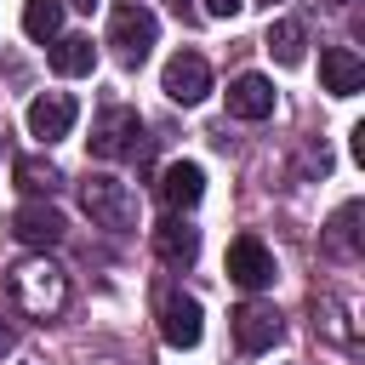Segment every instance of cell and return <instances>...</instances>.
Returning <instances> with one entry per match:
<instances>
[{
  "instance_id": "cell-18",
  "label": "cell",
  "mask_w": 365,
  "mask_h": 365,
  "mask_svg": "<svg viewBox=\"0 0 365 365\" xmlns=\"http://www.w3.org/2000/svg\"><path fill=\"white\" fill-rule=\"evenodd\" d=\"M23 34L51 46L63 34V0H23Z\"/></svg>"
},
{
  "instance_id": "cell-6",
  "label": "cell",
  "mask_w": 365,
  "mask_h": 365,
  "mask_svg": "<svg viewBox=\"0 0 365 365\" xmlns=\"http://www.w3.org/2000/svg\"><path fill=\"white\" fill-rule=\"evenodd\" d=\"M228 279L240 291H268L274 285V251L257 240V234H240L228 245Z\"/></svg>"
},
{
  "instance_id": "cell-2",
  "label": "cell",
  "mask_w": 365,
  "mask_h": 365,
  "mask_svg": "<svg viewBox=\"0 0 365 365\" xmlns=\"http://www.w3.org/2000/svg\"><path fill=\"white\" fill-rule=\"evenodd\" d=\"M80 205H86V217H91L97 228H114V234H131V228H137V194H131L120 177H108V171H86Z\"/></svg>"
},
{
  "instance_id": "cell-15",
  "label": "cell",
  "mask_w": 365,
  "mask_h": 365,
  "mask_svg": "<svg viewBox=\"0 0 365 365\" xmlns=\"http://www.w3.org/2000/svg\"><path fill=\"white\" fill-rule=\"evenodd\" d=\"M11 177H17V188H23L29 200H51V194L63 188V171H57L51 160H40V154H23V160L11 165Z\"/></svg>"
},
{
  "instance_id": "cell-24",
  "label": "cell",
  "mask_w": 365,
  "mask_h": 365,
  "mask_svg": "<svg viewBox=\"0 0 365 365\" xmlns=\"http://www.w3.org/2000/svg\"><path fill=\"white\" fill-rule=\"evenodd\" d=\"M336 6H348V0H336Z\"/></svg>"
},
{
  "instance_id": "cell-20",
  "label": "cell",
  "mask_w": 365,
  "mask_h": 365,
  "mask_svg": "<svg viewBox=\"0 0 365 365\" xmlns=\"http://www.w3.org/2000/svg\"><path fill=\"white\" fill-rule=\"evenodd\" d=\"M245 0H205V17H240Z\"/></svg>"
},
{
  "instance_id": "cell-9",
  "label": "cell",
  "mask_w": 365,
  "mask_h": 365,
  "mask_svg": "<svg viewBox=\"0 0 365 365\" xmlns=\"http://www.w3.org/2000/svg\"><path fill=\"white\" fill-rule=\"evenodd\" d=\"M11 234H17L29 251H51V245H63L68 222H63V211H51L46 200H29V205L11 217Z\"/></svg>"
},
{
  "instance_id": "cell-19",
  "label": "cell",
  "mask_w": 365,
  "mask_h": 365,
  "mask_svg": "<svg viewBox=\"0 0 365 365\" xmlns=\"http://www.w3.org/2000/svg\"><path fill=\"white\" fill-rule=\"evenodd\" d=\"M325 251H331V257H354V251H359V200H348V205L331 217V228H325Z\"/></svg>"
},
{
  "instance_id": "cell-7",
  "label": "cell",
  "mask_w": 365,
  "mask_h": 365,
  "mask_svg": "<svg viewBox=\"0 0 365 365\" xmlns=\"http://www.w3.org/2000/svg\"><path fill=\"white\" fill-rule=\"evenodd\" d=\"M228 325H234L240 354H262V348H274V342H279V331H285L274 302H240V308L228 314Z\"/></svg>"
},
{
  "instance_id": "cell-5",
  "label": "cell",
  "mask_w": 365,
  "mask_h": 365,
  "mask_svg": "<svg viewBox=\"0 0 365 365\" xmlns=\"http://www.w3.org/2000/svg\"><path fill=\"white\" fill-rule=\"evenodd\" d=\"M137 137H143V120H137V108H103L97 120H91V154L97 160H120V154H131L137 148Z\"/></svg>"
},
{
  "instance_id": "cell-14",
  "label": "cell",
  "mask_w": 365,
  "mask_h": 365,
  "mask_svg": "<svg viewBox=\"0 0 365 365\" xmlns=\"http://www.w3.org/2000/svg\"><path fill=\"white\" fill-rule=\"evenodd\" d=\"M228 114L234 120H268L274 114V80L268 74H240L228 86Z\"/></svg>"
},
{
  "instance_id": "cell-25",
  "label": "cell",
  "mask_w": 365,
  "mask_h": 365,
  "mask_svg": "<svg viewBox=\"0 0 365 365\" xmlns=\"http://www.w3.org/2000/svg\"><path fill=\"white\" fill-rule=\"evenodd\" d=\"M268 6H274V0H268Z\"/></svg>"
},
{
  "instance_id": "cell-8",
  "label": "cell",
  "mask_w": 365,
  "mask_h": 365,
  "mask_svg": "<svg viewBox=\"0 0 365 365\" xmlns=\"http://www.w3.org/2000/svg\"><path fill=\"white\" fill-rule=\"evenodd\" d=\"M74 114H80V103H74L68 91H40V97L29 103V137L57 143V137L74 131Z\"/></svg>"
},
{
  "instance_id": "cell-4",
  "label": "cell",
  "mask_w": 365,
  "mask_h": 365,
  "mask_svg": "<svg viewBox=\"0 0 365 365\" xmlns=\"http://www.w3.org/2000/svg\"><path fill=\"white\" fill-rule=\"evenodd\" d=\"M160 91H165L171 103H182V108L205 103V91H211V63H205L200 51H177V57L165 63V74H160Z\"/></svg>"
},
{
  "instance_id": "cell-12",
  "label": "cell",
  "mask_w": 365,
  "mask_h": 365,
  "mask_svg": "<svg viewBox=\"0 0 365 365\" xmlns=\"http://www.w3.org/2000/svg\"><path fill=\"white\" fill-rule=\"evenodd\" d=\"M319 86H325L331 97H354V91L365 86V63H359V51H348V46H325V51H319Z\"/></svg>"
},
{
  "instance_id": "cell-22",
  "label": "cell",
  "mask_w": 365,
  "mask_h": 365,
  "mask_svg": "<svg viewBox=\"0 0 365 365\" xmlns=\"http://www.w3.org/2000/svg\"><path fill=\"white\" fill-rule=\"evenodd\" d=\"M165 6H171V11L182 17V23H194V17H200V11H194V0H165Z\"/></svg>"
},
{
  "instance_id": "cell-23",
  "label": "cell",
  "mask_w": 365,
  "mask_h": 365,
  "mask_svg": "<svg viewBox=\"0 0 365 365\" xmlns=\"http://www.w3.org/2000/svg\"><path fill=\"white\" fill-rule=\"evenodd\" d=\"M74 6H80V11H91V6H97V0H74Z\"/></svg>"
},
{
  "instance_id": "cell-1",
  "label": "cell",
  "mask_w": 365,
  "mask_h": 365,
  "mask_svg": "<svg viewBox=\"0 0 365 365\" xmlns=\"http://www.w3.org/2000/svg\"><path fill=\"white\" fill-rule=\"evenodd\" d=\"M6 291H11V302H17L23 314H34V319H51V314L68 308V274H63L46 251L29 257V262H17V268L6 274Z\"/></svg>"
},
{
  "instance_id": "cell-17",
  "label": "cell",
  "mask_w": 365,
  "mask_h": 365,
  "mask_svg": "<svg viewBox=\"0 0 365 365\" xmlns=\"http://www.w3.org/2000/svg\"><path fill=\"white\" fill-rule=\"evenodd\" d=\"M262 46H268V51H274V57H279L285 68H297V63H302V51H308V29H302L297 17H274V23H268V40H262Z\"/></svg>"
},
{
  "instance_id": "cell-11",
  "label": "cell",
  "mask_w": 365,
  "mask_h": 365,
  "mask_svg": "<svg viewBox=\"0 0 365 365\" xmlns=\"http://www.w3.org/2000/svg\"><path fill=\"white\" fill-rule=\"evenodd\" d=\"M200 302L188 297V291H165L160 297V336L171 342V348H194L200 342Z\"/></svg>"
},
{
  "instance_id": "cell-16",
  "label": "cell",
  "mask_w": 365,
  "mask_h": 365,
  "mask_svg": "<svg viewBox=\"0 0 365 365\" xmlns=\"http://www.w3.org/2000/svg\"><path fill=\"white\" fill-rule=\"evenodd\" d=\"M91 63H97V46H91L86 34H57V40H51V68H57L63 80L91 74Z\"/></svg>"
},
{
  "instance_id": "cell-10",
  "label": "cell",
  "mask_w": 365,
  "mask_h": 365,
  "mask_svg": "<svg viewBox=\"0 0 365 365\" xmlns=\"http://www.w3.org/2000/svg\"><path fill=\"white\" fill-rule=\"evenodd\" d=\"M154 194H160V205H165V211H194V205H200V194H205V171H200L194 160H171V165L160 171Z\"/></svg>"
},
{
  "instance_id": "cell-3",
  "label": "cell",
  "mask_w": 365,
  "mask_h": 365,
  "mask_svg": "<svg viewBox=\"0 0 365 365\" xmlns=\"http://www.w3.org/2000/svg\"><path fill=\"white\" fill-rule=\"evenodd\" d=\"M154 40H160L154 11L137 6V0H114V11H108V46H114V57H120L125 68H137V63L148 57Z\"/></svg>"
},
{
  "instance_id": "cell-13",
  "label": "cell",
  "mask_w": 365,
  "mask_h": 365,
  "mask_svg": "<svg viewBox=\"0 0 365 365\" xmlns=\"http://www.w3.org/2000/svg\"><path fill=\"white\" fill-rule=\"evenodd\" d=\"M154 251H160L165 268H188V262L200 257V228H188L182 211H171V217L154 228Z\"/></svg>"
},
{
  "instance_id": "cell-21",
  "label": "cell",
  "mask_w": 365,
  "mask_h": 365,
  "mask_svg": "<svg viewBox=\"0 0 365 365\" xmlns=\"http://www.w3.org/2000/svg\"><path fill=\"white\" fill-rule=\"evenodd\" d=\"M11 348H17V331H11V325H6V314H0V359H6Z\"/></svg>"
}]
</instances>
